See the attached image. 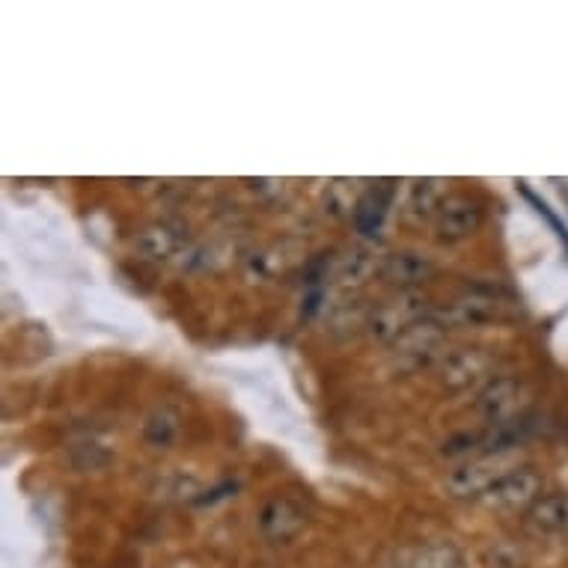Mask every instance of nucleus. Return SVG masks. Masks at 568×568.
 I'll return each instance as SVG.
<instances>
[{"instance_id":"obj_1","label":"nucleus","mask_w":568,"mask_h":568,"mask_svg":"<svg viewBox=\"0 0 568 568\" xmlns=\"http://www.w3.org/2000/svg\"><path fill=\"white\" fill-rule=\"evenodd\" d=\"M483 224V209L467 200V196H449L438 212V235L444 242H458L476 233V226Z\"/></svg>"},{"instance_id":"obj_2","label":"nucleus","mask_w":568,"mask_h":568,"mask_svg":"<svg viewBox=\"0 0 568 568\" xmlns=\"http://www.w3.org/2000/svg\"><path fill=\"white\" fill-rule=\"evenodd\" d=\"M536 491H539V476L532 470H509L485 488V500L494 506H518L532 500Z\"/></svg>"},{"instance_id":"obj_3","label":"nucleus","mask_w":568,"mask_h":568,"mask_svg":"<svg viewBox=\"0 0 568 568\" xmlns=\"http://www.w3.org/2000/svg\"><path fill=\"white\" fill-rule=\"evenodd\" d=\"M393 568H462V557L449 545H426L399 554Z\"/></svg>"},{"instance_id":"obj_4","label":"nucleus","mask_w":568,"mask_h":568,"mask_svg":"<svg viewBox=\"0 0 568 568\" xmlns=\"http://www.w3.org/2000/svg\"><path fill=\"white\" fill-rule=\"evenodd\" d=\"M530 524L539 532L548 536H566L568 532V497L557 494V497H545L530 509Z\"/></svg>"},{"instance_id":"obj_5","label":"nucleus","mask_w":568,"mask_h":568,"mask_svg":"<svg viewBox=\"0 0 568 568\" xmlns=\"http://www.w3.org/2000/svg\"><path fill=\"white\" fill-rule=\"evenodd\" d=\"M518 393H521V384L513 382V378H500V382H494L488 390L479 396V408H483L485 417H491L494 423H500L518 408Z\"/></svg>"},{"instance_id":"obj_6","label":"nucleus","mask_w":568,"mask_h":568,"mask_svg":"<svg viewBox=\"0 0 568 568\" xmlns=\"http://www.w3.org/2000/svg\"><path fill=\"white\" fill-rule=\"evenodd\" d=\"M432 274V262H426L417 253H396L384 265V277L393 283H419Z\"/></svg>"},{"instance_id":"obj_7","label":"nucleus","mask_w":568,"mask_h":568,"mask_svg":"<svg viewBox=\"0 0 568 568\" xmlns=\"http://www.w3.org/2000/svg\"><path fill=\"white\" fill-rule=\"evenodd\" d=\"M390 196H393V187L387 185V187H375V191H369V194L361 200L357 212H354V221H357V226H361V233L373 235V230H378L384 212H387V205H390Z\"/></svg>"},{"instance_id":"obj_8","label":"nucleus","mask_w":568,"mask_h":568,"mask_svg":"<svg viewBox=\"0 0 568 568\" xmlns=\"http://www.w3.org/2000/svg\"><path fill=\"white\" fill-rule=\"evenodd\" d=\"M494 479H497V470L491 467V462H474L470 467H462V470H456V474L449 476V488H453L458 497H467V494L485 491Z\"/></svg>"}]
</instances>
